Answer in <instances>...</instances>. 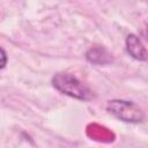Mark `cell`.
<instances>
[{"label":"cell","mask_w":148,"mask_h":148,"mask_svg":"<svg viewBox=\"0 0 148 148\" xmlns=\"http://www.w3.org/2000/svg\"><path fill=\"white\" fill-rule=\"evenodd\" d=\"M106 109L110 113L123 121L127 123H140L143 120L142 110L134 103L121 99L110 101L106 105Z\"/></svg>","instance_id":"cell-2"},{"label":"cell","mask_w":148,"mask_h":148,"mask_svg":"<svg viewBox=\"0 0 148 148\" xmlns=\"http://www.w3.org/2000/svg\"><path fill=\"white\" fill-rule=\"evenodd\" d=\"M87 133L90 138H92L94 140H98V141L109 142V141H112V139H113V134L110 131H108V128H105L103 126H99L97 124L89 125L88 130H87Z\"/></svg>","instance_id":"cell-4"},{"label":"cell","mask_w":148,"mask_h":148,"mask_svg":"<svg viewBox=\"0 0 148 148\" xmlns=\"http://www.w3.org/2000/svg\"><path fill=\"white\" fill-rule=\"evenodd\" d=\"M52 82L56 89L71 97L83 101H88L92 97L91 90L71 74H57Z\"/></svg>","instance_id":"cell-1"},{"label":"cell","mask_w":148,"mask_h":148,"mask_svg":"<svg viewBox=\"0 0 148 148\" xmlns=\"http://www.w3.org/2000/svg\"><path fill=\"white\" fill-rule=\"evenodd\" d=\"M7 62V56H6V52L0 47V69L5 67Z\"/></svg>","instance_id":"cell-6"},{"label":"cell","mask_w":148,"mask_h":148,"mask_svg":"<svg viewBox=\"0 0 148 148\" xmlns=\"http://www.w3.org/2000/svg\"><path fill=\"white\" fill-rule=\"evenodd\" d=\"M87 59L92 64H106L111 60L109 57V53H106L105 50L99 47L89 50L87 52Z\"/></svg>","instance_id":"cell-5"},{"label":"cell","mask_w":148,"mask_h":148,"mask_svg":"<svg viewBox=\"0 0 148 148\" xmlns=\"http://www.w3.org/2000/svg\"><path fill=\"white\" fill-rule=\"evenodd\" d=\"M126 49H127V52L136 60H147V52H146V49L145 46L142 45L141 40L139 39L138 36L131 34L127 36L126 38Z\"/></svg>","instance_id":"cell-3"}]
</instances>
